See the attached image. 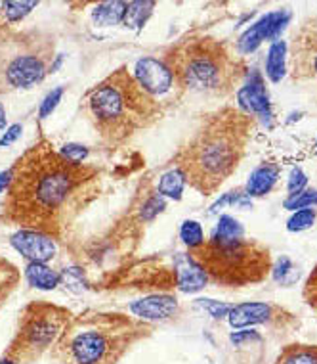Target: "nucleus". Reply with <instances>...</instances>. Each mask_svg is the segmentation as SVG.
<instances>
[{"label": "nucleus", "mask_w": 317, "mask_h": 364, "mask_svg": "<svg viewBox=\"0 0 317 364\" xmlns=\"http://www.w3.org/2000/svg\"><path fill=\"white\" fill-rule=\"evenodd\" d=\"M98 171L71 164L46 140L37 142L12 167L2 201V219L21 230L57 236L90 200Z\"/></svg>", "instance_id": "1"}, {"label": "nucleus", "mask_w": 317, "mask_h": 364, "mask_svg": "<svg viewBox=\"0 0 317 364\" xmlns=\"http://www.w3.org/2000/svg\"><path fill=\"white\" fill-rule=\"evenodd\" d=\"M255 127V117L235 107L206 115L178 151L176 169L199 194H214L237 171Z\"/></svg>", "instance_id": "2"}, {"label": "nucleus", "mask_w": 317, "mask_h": 364, "mask_svg": "<svg viewBox=\"0 0 317 364\" xmlns=\"http://www.w3.org/2000/svg\"><path fill=\"white\" fill-rule=\"evenodd\" d=\"M88 115L101 139L118 144L161 119V102L148 95L126 68L113 71L88 92Z\"/></svg>", "instance_id": "3"}, {"label": "nucleus", "mask_w": 317, "mask_h": 364, "mask_svg": "<svg viewBox=\"0 0 317 364\" xmlns=\"http://www.w3.org/2000/svg\"><path fill=\"white\" fill-rule=\"evenodd\" d=\"M162 60L172 71L176 87L193 92L226 95L245 75L230 48L212 37L182 38L165 52Z\"/></svg>", "instance_id": "4"}, {"label": "nucleus", "mask_w": 317, "mask_h": 364, "mask_svg": "<svg viewBox=\"0 0 317 364\" xmlns=\"http://www.w3.org/2000/svg\"><path fill=\"white\" fill-rule=\"evenodd\" d=\"M150 328L142 321L123 314H92L69 322L57 339V355L63 364H117L130 346L148 336Z\"/></svg>", "instance_id": "5"}, {"label": "nucleus", "mask_w": 317, "mask_h": 364, "mask_svg": "<svg viewBox=\"0 0 317 364\" xmlns=\"http://www.w3.org/2000/svg\"><path fill=\"white\" fill-rule=\"evenodd\" d=\"M206 277L222 286L241 288L262 282L272 270L269 250L255 240H218L212 236L191 252Z\"/></svg>", "instance_id": "6"}, {"label": "nucleus", "mask_w": 317, "mask_h": 364, "mask_svg": "<svg viewBox=\"0 0 317 364\" xmlns=\"http://www.w3.org/2000/svg\"><path fill=\"white\" fill-rule=\"evenodd\" d=\"M54 43L40 35H8L0 38V92L29 88L50 71Z\"/></svg>", "instance_id": "7"}, {"label": "nucleus", "mask_w": 317, "mask_h": 364, "mask_svg": "<svg viewBox=\"0 0 317 364\" xmlns=\"http://www.w3.org/2000/svg\"><path fill=\"white\" fill-rule=\"evenodd\" d=\"M65 309L52 303H31L19 318V328L10 341L6 358L16 364H27L57 343L71 322Z\"/></svg>", "instance_id": "8"}, {"label": "nucleus", "mask_w": 317, "mask_h": 364, "mask_svg": "<svg viewBox=\"0 0 317 364\" xmlns=\"http://www.w3.org/2000/svg\"><path fill=\"white\" fill-rule=\"evenodd\" d=\"M292 75L300 81H317V16L306 21L291 46Z\"/></svg>", "instance_id": "9"}, {"label": "nucleus", "mask_w": 317, "mask_h": 364, "mask_svg": "<svg viewBox=\"0 0 317 364\" xmlns=\"http://www.w3.org/2000/svg\"><path fill=\"white\" fill-rule=\"evenodd\" d=\"M134 79L138 81V85L151 95L155 100H159L161 96L168 95L170 90H174L176 81L172 71L167 65L165 60H159V58L145 56L142 60H138L136 68H134ZM161 102V100H159Z\"/></svg>", "instance_id": "10"}, {"label": "nucleus", "mask_w": 317, "mask_h": 364, "mask_svg": "<svg viewBox=\"0 0 317 364\" xmlns=\"http://www.w3.org/2000/svg\"><path fill=\"white\" fill-rule=\"evenodd\" d=\"M289 21H291V12H287V10L267 14L243 33L241 38L237 41V48L243 54H249V52L256 50L264 41H275L283 33Z\"/></svg>", "instance_id": "11"}, {"label": "nucleus", "mask_w": 317, "mask_h": 364, "mask_svg": "<svg viewBox=\"0 0 317 364\" xmlns=\"http://www.w3.org/2000/svg\"><path fill=\"white\" fill-rule=\"evenodd\" d=\"M12 245L31 263H46L56 255V242L52 236L37 230H19L12 236Z\"/></svg>", "instance_id": "12"}, {"label": "nucleus", "mask_w": 317, "mask_h": 364, "mask_svg": "<svg viewBox=\"0 0 317 364\" xmlns=\"http://www.w3.org/2000/svg\"><path fill=\"white\" fill-rule=\"evenodd\" d=\"M237 98H239L241 112L249 113V115H258L264 119L269 117V98H267L264 79L258 71L250 73L249 81L239 88Z\"/></svg>", "instance_id": "13"}, {"label": "nucleus", "mask_w": 317, "mask_h": 364, "mask_svg": "<svg viewBox=\"0 0 317 364\" xmlns=\"http://www.w3.org/2000/svg\"><path fill=\"white\" fill-rule=\"evenodd\" d=\"M130 313L142 321H165L178 313V301L172 295L155 294L132 303Z\"/></svg>", "instance_id": "14"}, {"label": "nucleus", "mask_w": 317, "mask_h": 364, "mask_svg": "<svg viewBox=\"0 0 317 364\" xmlns=\"http://www.w3.org/2000/svg\"><path fill=\"white\" fill-rule=\"evenodd\" d=\"M174 277L176 286L184 294L199 291V289L205 288L206 280H208L203 267L191 255H178L174 259Z\"/></svg>", "instance_id": "15"}, {"label": "nucleus", "mask_w": 317, "mask_h": 364, "mask_svg": "<svg viewBox=\"0 0 317 364\" xmlns=\"http://www.w3.org/2000/svg\"><path fill=\"white\" fill-rule=\"evenodd\" d=\"M272 314H274V307L267 303H241V305H233L228 318L233 328H247L267 322L272 318Z\"/></svg>", "instance_id": "16"}, {"label": "nucleus", "mask_w": 317, "mask_h": 364, "mask_svg": "<svg viewBox=\"0 0 317 364\" xmlns=\"http://www.w3.org/2000/svg\"><path fill=\"white\" fill-rule=\"evenodd\" d=\"M279 178V167L275 164H264L258 169L252 171L249 182H247V196H266L272 192L275 182Z\"/></svg>", "instance_id": "17"}, {"label": "nucleus", "mask_w": 317, "mask_h": 364, "mask_svg": "<svg viewBox=\"0 0 317 364\" xmlns=\"http://www.w3.org/2000/svg\"><path fill=\"white\" fill-rule=\"evenodd\" d=\"M275 364H317V346L292 343L275 358Z\"/></svg>", "instance_id": "18"}, {"label": "nucleus", "mask_w": 317, "mask_h": 364, "mask_svg": "<svg viewBox=\"0 0 317 364\" xmlns=\"http://www.w3.org/2000/svg\"><path fill=\"white\" fill-rule=\"evenodd\" d=\"M126 8H128L126 2H104L96 6L92 18L101 27L118 26V23H125Z\"/></svg>", "instance_id": "19"}, {"label": "nucleus", "mask_w": 317, "mask_h": 364, "mask_svg": "<svg viewBox=\"0 0 317 364\" xmlns=\"http://www.w3.org/2000/svg\"><path fill=\"white\" fill-rule=\"evenodd\" d=\"M27 282L40 289H54L60 284V274L44 263H29L26 269Z\"/></svg>", "instance_id": "20"}, {"label": "nucleus", "mask_w": 317, "mask_h": 364, "mask_svg": "<svg viewBox=\"0 0 317 364\" xmlns=\"http://www.w3.org/2000/svg\"><path fill=\"white\" fill-rule=\"evenodd\" d=\"M285 56H287V44L283 41H277L269 46L266 60V75L274 82H279L285 75Z\"/></svg>", "instance_id": "21"}, {"label": "nucleus", "mask_w": 317, "mask_h": 364, "mask_svg": "<svg viewBox=\"0 0 317 364\" xmlns=\"http://www.w3.org/2000/svg\"><path fill=\"white\" fill-rule=\"evenodd\" d=\"M184 186H186L184 175L178 169H172L161 176V181H159V194L172 198V200H180Z\"/></svg>", "instance_id": "22"}, {"label": "nucleus", "mask_w": 317, "mask_h": 364, "mask_svg": "<svg viewBox=\"0 0 317 364\" xmlns=\"http://www.w3.org/2000/svg\"><path fill=\"white\" fill-rule=\"evenodd\" d=\"M153 8H155V2H130L126 8L125 23L132 29H140L148 21Z\"/></svg>", "instance_id": "23"}, {"label": "nucleus", "mask_w": 317, "mask_h": 364, "mask_svg": "<svg viewBox=\"0 0 317 364\" xmlns=\"http://www.w3.org/2000/svg\"><path fill=\"white\" fill-rule=\"evenodd\" d=\"M19 282V272L10 261L0 259V305L6 301V297L13 291Z\"/></svg>", "instance_id": "24"}, {"label": "nucleus", "mask_w": 317, "mask_h": 364, "mask_svg": "<svg viewBox=\"0 0 317 364\" xmlns=\"http://www.w3.org/2000/svg\"><path fill=\"white\" fill-rule=\"evenodd\" d=\"M180 238L184 240V244L195 252V250H199L201 245L205 244V232H203V228L197 220H186L180 228Z\"/></svg>", "instance_id": "25"}, {"label": "nucleus", "mask_w": 317, "mask_h": 364, "mask_svg": "<svg viewBox=\"0 0 317 364\" xmlns=\"http://www.w3.org/2000/svg\"><path fill=\"white\" fill-rule=\"evenodd\" d=\"M214 238L218 240H239L243 238V226L239 220H235L230 215H224L218 220V228L214 232Z\"/></svg>", "instance_id": "26"}, {"label": "nucleus", "mask_w": 317, "mask_h": 364, "mask_svg": "<svg viewBox=\"0 0 317 364\" xmlns=\"http://www.w3.org/2000/svg\"><path fill=\"white\" fill-rule=\"evenodd\" d=\"M316 209L308 208V209H300L296 213L292 215L289 223H287V228L291 230V232H302L306 228H310L313 223H316Z\"/></svg>", "instance_id": "27"}, {"label": "nucleus", "mask_w": 317, "mask_h": 364, "mask_svg": "<svg viewBox=\"0 0 317 364\" xmlns=\"http://www.w3.org/2000/svg\"><path fill=\"white\" fill-rule=\"evenodd\" d=\"M38 2H4V16L8 21H19L21 18H26L27 14L31 12L33 8H37Z\"/></svg>", "instance_id": "28"}, {"label": "nucleus", "mask_w": 317, "mask_h": 364, "mask_svg": "<svg viewBox=\"0 0 317 364\" xmlns=\"http://www.w3.org/2000/svg\"><path fill=\"white\" fill-rule=\"evenodd\" d=\"M317 205V190H304L300 194L292 196L285 201V208L294 211V209H308Z\"/></svg>", "instance_id": "29"}, {"label": "nucleus", "mask_w": 317, "mask_h": 364, "mask_svg": "<svg viewBox=\"0 0 317 364\" xmlns=\"http://www.w3.org/2000/svg\"><path fill=\"white\" fill-rule=\"evenodd\" d=\"M62 96H63V87L54 88L50 95L44 98L43 104H40V112H38V117H40V119H46V117H48V115H50L54 109H56L57 104H60V100H62Z\"/></svg>", "instance_id": "30"}, {"label": "nucleus", "mask_w": 317, "mask_h": 364, "mask_svg": "<svg viewBox=\"0 0 317 364\" xmlns=\"http://www.w3.org/2000/svg\"><path fill=\"white\" fill-rule=\"evenodd\" d=\"M162 209H165V200H162V196H151L150 200L142 205V219L153 220L157 215L161 213Z\"/></svg>", "instance_id": "31"}, {"label": "nucleus", "mask_w": 317, "mask_h": 364, "mask_svg": "<svg viewBox=\"0 0 317 364\" xmlns=\"http://www.w3.org/2000/svg\"><path fill=\"white\" fill-rule=\"evenodd\" d=\"M199 305L205 309L211 316H214V318H224V316L230 314L231 309H233V305L214 301V299H199Z\"/></svg>", "instance_id": "32"}, {"label": "nucleus", "mask_w": 317, "mask_h": 364, "mask_svg": "<svg viewBox=\"0 0 317 364\" xmlns=\"http://www.w3.org/2000/svg\"><path fill=\"white\" fill-rule=\"evenodd\" d=\"M60 154H62L67 161H71V164H82V161L87 159L88 150L81 144H65L62 150H60Z\"/></svg>", "instance_id": "33"}, {"label": "nucleus", "mask_w": 317, "mask_h": 364, "mask_svg": "<svg viewBox=\"0 0 317 364\" xmlns=\"http://www.w3.org/2000/svg\"><path fill=\"white\" fill-rule=\"evenodd\" d=\"M304 297H306V301H308V305L317 309V264H316V269L311 270V274L308 277V280H306Z\"/></svg>", "instance_id": "34"}, {"label": "nucleus", "mask_w": 317, "mask_h": 364, "mask_svg": "<svg viewBox=\"0 0 317 364\" xmlns=\"http://www.w3.org/2000/svg\"><path fill=\"white\" fill-rule=\"evenodd\" d=\"M306 182H308V178H306V175L302 173V169H292L291 173V178H289V194L292 196H296L300 194V192H304V186H306Z\"/></svg>", "instance_id": "35"}, {"label": "nucleus", "mask_w": 317, "mask_h": 364, "mask_svg": "<svg viewBox=\"0 0 317 364\" xmlns=\"http://www.w3.org/2000/svg\"><path fill=\"white\" fill-rule=\"evenodd\" d=\"M21 131H23V127H21V125H12V127H10V129H8V131H6V134H4V136L0 139V148H4V146L13 144V142H16V140H18L19 136H21Z\"/></svg>", "instance_id": "36"}, {"label": "nucleus", "mask_w": 317, "mask_h": 364, "mask_svg": "<svg viewBox=\"0 0 317 364\" xmlns=\"http://www.w3.org/2000/svg\"><path fill=\"white\" fill-rule=\"evenodd\" d=\"M292 270H294V267H292L291 261H289L287 257H283L279 261V267H277V269H275V272H274L275 280H279V282H285V277H287V274H291Z\"/></svg>", "instance_id": "37"}, {"label": "nucleus", "mask_w": 317, "mask_h": 364, "mask_svg": "<svg viewBox=\"0 0 317 364\" xmlns=\"http://www.w3.org/2000/svg\"><path fill=\"white\" fill-rule=\"evenodd\" d=\"M247 339H260V336L256 332H247V330H245V332H235L231 336V341H233L235 346L237 343H241V341H247Z\"/></svg>", "instance_id": "38"}, {"label": "nucleus", "mask_w": 317, "mask_h": 364, "mask_svg": "<svg viewBox=\"0 0 317 364\" xmlns=\"http://www.w3.org/2000/svg\"><path fill=\"white\" fill-rule=\"evenodd\" d=\"M10 181H12V169L0 173V194H2L4 190H8V186H10Z\"/></svg>", "instance_id": "39"}, {"label": "nucleus", "mask_w": 317, "mask_h": 364, "mask_svg": "<svg viewBox=\"0 0 317 364\" xmlns=\"http://www.w3.org/2000/svg\"><path fill=\"white\" fill-rule=\"evenodd\" d=\"M6 127V112H4V107L0 104V129H4Z\"/></svg>", "instance_id": "40"}, {"label": "nucleus", "mask_w": 317, "mask_h": 364, "mask_svg": "<svg viewBox=\"0 0 317 364\" xmlns=\"http://www.w3.org/2000/svg\"><path fill=\"white\" fill-rule=\"evenodd\" d=\"M0 364H16V363H13L12 358H6V357H4V358H2V360H0Z\"/></svg>", "instance_id": "41"}]
</instances>
